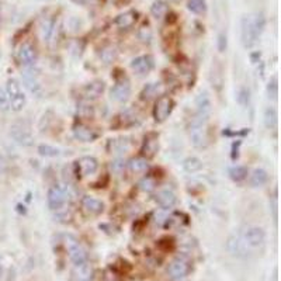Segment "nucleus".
I'll return each mask as SVG.
<instances>
[{
	"label": "nucleus",
	"mask_w": 281,
	"mask_h": 281,
	"mask_svg": "<svg viewBox=\"0 0 281 281\" xmlns=\"http://www.w3.org/2000/svg\"><path fill=\"white\" fill-rule=\"evenodd\" d=\"M38 153L41 155V156H45V158H56V156H59V153L61 151L55 147H51V145H40L38 147Z\"/></svg>",
	"instance_id": "72a5a7b5"
},
{
	"label": "nucleus",
	"mask_w": 281,
	"mask_h": 281,
	"mask_svg": "<svg viewBox=\"0 0 281 281\" xmlns=\"http://www.w3.org/2000/svg\"><path fill=\"white\" fill-rule=\"evenodd\" d=\"M78 176H90L98 169V162L92 156H83L76 162Z\"/></svg>",
	"instance_id": "4468645a"
},
{
	"label": "nucleus",
	"mask_w": 281,
	"mask_h": 281,
	"mask_svg": "<svg viewBox=\"0 0 281 281\" xmlns=\"http://www.w3.org/2000/svg\"><path fill=\"white\" fill-rule=\"evenodd\" d=\"M136 20H138V13L135 12V10H128V12H124L117 16L116 25L118 28L127 30V28H131L136 23Z\"/></svg>",
	"instance_id": "a211bd4d"
},
{
	"label": "nucleus",
	"mask_w": 281,
	"mask_h": 281,
	"mask_svg": "<svg viewBox=\"0 0 281 281\" xmlns=\"http://www.w3.org/2000/svg\"><path fill=\"white\" fill-rule=\"evenodd\" d=\"M74 135L76 139L82 140V142H93V140H96V138H97V134L92 128L86 127L83 124H76L75 125Z\"/></svg>",
	"instance_id": "6ab92c4d"
},
{
	"label": "nucleus",
	"mask_w": 281,
	"mask_h": 281,
	"mask_svg": "<svg viewBox=\"0 0 281 281\" xmlns=\"http://www.w3.org/2000/svg\"><path fill=\"white\" fill-rule=\"evenodd\" d=\"M229 176L233 182H243L248 178V169L244 166H235L229 169Z\"/></svg>",
	"instance_id": "473e14b6"
},
{
	"label": "nucleus",
	"mask_w": 281,
	"mask_h": 281,
	"mask_svg": "<svg viewBox=\"0 0 281 281\" xmlns=\"http://www.w3.org/2000/svg\"><path fill=\"white\" fill-rule=\"evenodd\" d=\"M173 100L169 96H160L153 107V118L156 122H163L173 110Z\"/></svg>",
	"instance_id": "423d86ee"
},
{
	"label": "nucleus",
	"mask_w": 281,
	"mask_h": 281,
	"mask_svg": "<svg viewBox=\"0 0 281 281\" xmlns=\"http://www.w3.org/2000/svg\"><path fill=\"white\" fill-rule=\"evenodd\" d=\"M183 169L187 173H196L202 169V162L196 156H190L183 162Z\"/></svg>",
	"instance_id": "7c9ffc66"
},
{
	"label": "nucleus",
	"mask_w": 281,
	"mask_h": 281,
	"mask_svg": "<svg viewBox=\"0 0 281 281\" xmlns=\"http://www.w3.org/2000/svg\"><path fill=\"white\" fill-rule=\"evenodd\" d=\"M10 135H12V138L21 147H30L32 145V135L30 132V128L23 124V122H16V124H13L12 128H10Z\"/></svg>",
	"instance_id": "0eeeda50"
},
{
	"label": "nucleus",
	"mask_w": 281,
	"mask_h": 281,
	"mask_svg": "<svg viewBox=\"0 0 281 281\" xmlns=\"http://www.w3.org/2000/svg\"><path fill=\"white\" fill-rule=\"evenodd\" d=\"M196 107H197V116L198 118L202 120H207L211 116V111H213V103H211V98L208 96V93H200L198 97L196 98Z\"/></svg>",
	"instance_id": "f8f14e48"
},
{
	"label": "nucleus",
	"mask_w": 281,
	"mask_h": 281,
	"mask_svg": "<svg viewBox=\"0 0 281 281\" xmlns=\"http://www.w3.org/2000/svg\"><path fill=\"white\" fill-rule=\"evenodd\" d=\"M74 281H78V280H74Z\"/></svg>",
	"instance_id": "c03bdc74"
},
{
	"label": "nucleus",
	"mask_w": 281,
	"mask_h": 281,
	"mask_svg": "<svg viewBox=\"0 0 281 281\" xmlns=\"http://www.w3.org/2000/svg\"><path fill=\"white\" fill-rule=\"evenodd\" d=\"M23 82H24L25 87L30 90L34 96L41 97L43 96V85L38 79V75L32 71H25L23 74Z\"/></svg>",
	"instance_id": "ddd939ff"
},
{
	"label": "nucleus",
	"mask_w": 281,
	"mask_h": 281,
	"mask_svg": "<svg viewBox=\"0 0 281 281\" xmlns=\"http://www.w3.org/2000/svg\"><path fill=\"white\" fill-rule=\"evenodd\" d=\"M82 208L87 214L98 215L104 211V204L92 196H85L82 198Z\"/></svg>",
	"instance_id": "f3484780"
},
{
	"label": "nucleus",
	"mask_w": 281,
	"mask_h": 281,
	"mask_svg": "<svg viewBox=\"0 0 281 281\" xmlns=\"http://www.w3.org/2000/svg\"><path fill=\"white\" fill-rule=\"evenodd\" d=\"M267 93H269V97H277V94H278V82H277V76H273V78L270 79L269 85H267Z\"/></svg>",
	"instance_id": "e433bc0d"
},
{
	"label": "nucleus",
	"mask_w": 281,
	"mask_h": 281,
	"mask_svg": "<svg viewBox=\"0 0 281 281\" xmlns=\"http://www.w3.org/2000/svg\"><path fill=\"white\" fill-rule=\"evenodd\" d=\"M242 239L244 240V243L248 244L249 248L255 249V248H260L266 240V233L262 228L259 226H251L246 229V232L243 233Z\"/></svg>",
	"instance_id": "6e6552de"
},
{
	"label": "nucleus",
	"mask_w": 281,
	"mask_h": 281,
	"mask_svg": "<svg viewBox=\"0 0 281 281\" xmlns=\"http://www.w3.org/2000/svg\"><path fill=\"white\" fill-rule=\"evenodd\" d=\"M160 93H162V85L160 83H149L142 90L140 97H142V100H152V98L158 97Z\"/></svg>",
	"instance_id": "a878e982"
},
{
	"label": "nucleus",
	"mask_w": 281,
	"mask_h": 281,
	"mask_svg": "<svg viewBox=\"0 0 281 281\" xmlns=\"http://www.w3.org/2000/svg\"><path fill=\"white\" fill-rule=\"evenodd\" d=\"M17 59H19L21 65L30 66V65H32L34 62L37 61V51L30 43L21 44L19 51H17Z\"/></svg>",
	"instance_id": "9b49d317"
},
{
	"label": "nucleus",
	"mask_w": 281,
	"mask_h": 281,
	"mask_svg": "<svg viewBox=\"0 0 281 281\" xmlns=\"http://www.w3.org/2000/svg\"><path fill=\"white\" fill-rule=\"evenodd\" d=\"M7 100L13 111H21L25 106V94L21 89V85L16 79L7 80Z\"/></svg>",
	"instance_id": "f03ea898"
},
{
	"label": "nucleus",
	"mask_w": 281,
	"mask_h": 281,
	"mask_svg": "<svg viewBox=\"0 0 281 281\" xmlns=\"http://www.w3.org/2000/svg\"><path fill=\"white\" fill-rule=\"evenodd\" d=\"M207 120H202L196 117L191 125H190V139L191 144L196 148H205L207 147Z\"/></svg>",
	"instance_id": "20e7f679"
},
{
	"label": "nucleus",
	"mask_w": 281,
	"mask_h": 281,
	"mask_svg": "<svg viewBox=\"0 0 281 281\" xmlns=\"http://www.w3.org/2000/svg\"><path fill=\"white\" fill-rule=\"evenodd\" d=\"M269 182V173L264 169H256L253 170L251 176V184L253 187H260Z\"/></svg>",
	"instance_id": "bb28decb"
},
{
	"label": "nucleus",
	"mask_w": 281,
	"mask_h": 281,
	"mask_svg": "<svg viewBox=\"0 0 281 281\" xmlns=\"http://www.w3.org/2000/svg\"><path fill=\"white\" fill-rule=\"evenodd\" d=\"M138 186H139V189L142 190V191L151 193V191H153L155 187H156V182H155L152 178H144L140 180Z\"/></svg>",
	"instance_id": "c9c22d12"
},
{
	"label": "nucleus",
	"mask_w": 281,
	"mask_h": 281,
	"mask_svg": "<svg viewBox=\"0 0 281 281\" xmlns=\"http://www.w3.org/2000/svg\"><path fill=\"white\" fill-rule=\"evenodd\" d=\"M138 38H139L142 43H151V40H152V30H151V27L148 24L142 25L139 30H138Z\"/></svg>",
	"instance_id": "f704fd0d"
},
{
	"label": "nucleus",
	"mask_w": 281,
	"mask_h": 281,
	"mask_svg": "<svg viewBox=\"0 0 281 281\" xmlns=\"http://www.w3.org/2000/svg\"><path fill=\"white\" fill-rule=\"evenodd\" d=\"M238 100L240 104H248L249 103V90L248 89H240L239 92Z\"/></svg>",
	"instance_id": "58836bf2"
},
{
	"label": "nucleus",
	"mask_w": 281,
	"mask_h": 281,
	"mask_svg": "<svg viewBox=\"0 0 281 281\" xmlns=\"http://www.w3.org/2000/svg\"><path fill=\"white\" fill-rule=\"evenodd\" d=\"M49 209L52 211H59L67 201L66 190L62 189L59 186H52L48 190V196H47Z\"/></svg>",
	"instance_id": "39448f33"
},
{
	"label": "nucleus",
	"mask_w": 281,
	"mask_h": 281,
	"mask_svg": "<svg viewBox=\"0 0 281 281\" xmlns=\"http://www.w3.org/2000/svg\"><path fill=\"white\" fill-rule=\"evenodd\" d=\"M226 36L225 34H221L220 37H218V49H220V52H224L226 49Z\"/></svg>",
	"instance_id": "ea45409f"
},
{
	"label": "nucleus",
	"mask_w": 281,
	"mask_h": 281,
	"mask_svg": "<svg viewBox=\"0 0 281 281\" xmlns=\"http://www.w3.org/2000/svg\"><path fill=\"white\" fill-rule=\"evenodd\" d=\"M131 96V86L129 83L125 80L122 82H117L116 85L111 87L110 90V97L111 100H114L117 103H125L127 100Z\"/></svg>",
	"instance_id": "9d476101"
},
{
	"label": "nucleus",
	"mask_w": 281,
	"mask_h": 281,
	"mask_svg": "<svg viewBox=\"0 0 281 281\" xmlns=\"http://www.w3.org/2000/svg\"><path fill=\"white\" fill-rule=\"evenodd\" d=\"M187 9L194 14H202L207 10V2L205 0H189Z\"/></svg>",
	"instance_id": "2f4dec72"
},
{
	"label": "nucleus",
	"mask_w": 281,
	"mask_h": 281,
	"mask_svg": "<svg viewBox=\"0 0 281 281\" xmlns=\"http://www.w3.org/2000/svg\"><path fill=\"white\" fill-rule=\"evenodd\" d=\"M54 28H55V20L51 19V17H45L41 20V24H40V36L43 38L44 43H48L52 34H54Z\"/></svg>",
	"instance_id": "412c9836"
},
{
	"label": "nucleus",
	"mask_w": 281,
	"mask_h": 281,
	"mask_svg": "<svg viewBox=\"0 0 281 281\" xmlns=\"http://www.w3.org/2000/svg\"><path fill=\"white\" fill-rule=\"evenodd\" d=\"M128 169L132 173H142L149 169V163L145 158H134L128 162Z\"/></svg>",
	"instance_id": "c85d7f7f"
},
{
	"label": "nucleus",
	"mask_w": 281,
	"mask_h": 281,
	"mask_svg": "<svg viewBox=\"0 0 281 281\" xmlns=\"http://www.w3.org/2000/svg\"><path fill=\"white\" fill-rule=\"evenodd\" d=\"M158 151V135L156 134H149L145 138V142H144V147H142V153L147 156V158H151Z\"/></svg>",
	"instance_id": "5701e85b"
},
{
	"label": "nucleus",
	"mask_w": 281,
	"mask_h": 281,
	"mask_svg": "<svg viewBox=\"0 0 281 281\" xmlns=\"http://www.w3.org/2000/svg\"><path fill=\"white\" fill-rule=\"evenodd\" d=\"M189 271L190 264L186 259H183V257H178V259L171 260L169 267H167V274L170 275V278H173V280L184 278L186 275L189 274Z\"/></svg>",
	"instance_id": "1a4fd4ad"
},
{
	"label": "nucleus",
	"mask_w": 281,
	"mask_h": 281,
	"mask_svg": "<svg viewBox=\"0 0 281 281\" xmlns=\"http://www.w3.org/2000/svg\"><path fill=\"white\" fill-rule=\"evenodd\" d=\"M278 122V114L274 107H267L264 110V125L269 129H274Z\"/></svg>",
	"instance_id": "cd10ccee"
},
{
	"label": "nucleus",
	"mask_w": 281,
	"mask_h": 281,
	"mask_svg": "<svg viewBox=\"0 0 281 281\" xmlns=\"http://www.w3.org/2000/svg\"><path fill=\"white\" fill-rule=\"evenodd\" d=\"M104 92V82L101 80H94L92 83L86 85L85 90V96L87 98H97L98 96H101V93Z\"/></svg>",
	"instance_id": "b1692460"
},
{
	"label": "nucleus",
	"mask_w": 281,
	"mask_h": 281,
	"mask_svg": "<svg viewBox=\"0 0 281 281\" xmlns=\"http://www.w3.org/2000/svg\"><path fill=\"white\" fill-rule=\"evenodd\" d=\"M93 275V269L89 263L80 264V266H75L74 270V280L78 281H90Z\"/></svg>",
	"instance_id": "4be33fe9"
},
{
	"label": "nucleus",
	"mask_w": 281,
	"mask_h": 281,
	"mask_svg": "<svg viewBox=\"0 0 281 281\" xmlns=\"http://www.w3.org/2000/svg\"><path fill=\"white\" fill-rule=\"evenodd\" d=\"M153 67V59L152 56L149 55H142L135 58L131 62V69L139 75H145L148 74L151 69Z\"/></svg>",
	"instance_id": "dca6fc26"
},
{
	"label": "nucleus",
	"mask_w": 281,
	"mask_h": 281,
	"mask_svg": "<svg viewBox=\"0 0 281 281\" xmlns=\"http://www.w3.org/2000/svg\"><path fill=\"white\" fill-rule=\"evenodd\" d=\"M74 2L75 3H78V5H85L87 0H74Z\"/></svg>",
	"instance_id": "a19ab883"
},
{
	"label": "nucleus",
	"mask_w": 281,
	"mask_h": 281,
	"mask_svg": "<svg viewBox=\"0 0 281 281\" xmlns=\"http://www.w3.org/2000/svg\"><path fill=\"white\" fill-rule=\"evenodd\" d=\"M264 24L266 21L262 14H248L242 19L240 37H242V44L244 48H252L256 45L257 40L264 28Z\"/></svg>",
	"instance_id": "f257e3e1"
},
{
	"label": "nucleus",
	"mask_w": 281,
	"mask_h": 281,
	"mask_svg": "<svg viewBox=\"0 0 281 281\" xmlns=\"http://www.w3.org/2000/svg\"><path fill=\"white\" fill-rule=\"evenodd\" d=\"M156 202L159 204L160 207L163 208V209H169V208L174 207V204L178 201V198H176V194L170 191V190H162L159 191L158 194H156Z\"/></svg>",
	"instance_id": "aec40b11"
},
{
	"label": "nucleus",
	"mask_w": 281,
	"mask_h": 281,
	"mask_svg": "<svg viewBox=\"0 0 281 281\" xmlns=\"http://www.w3.org/2000/svg\"><path fill=\"white\" fill-rule=\"evenodd\" d=\"M0 273H2V266H0Z\"/></svg>",
	"instance_id": "37998d69"
},
{
	"label": "nucleus",
	"mask_w": 281,
	"mask_h": 281,
	"mask_svg": "<svg viewBox=\"0 0 281 281\" xmlns=\"http://www.w3.org/2000/svg\"><path fill=\"white\" fill-rule=\"evenodd\" d=\"M9 109H10V104H9V100H7L6 93L0 89V111L5 113V111H7Z\"/></svg>",
	"instance_id": "4c0bfd02"
},
{
	"label": "nucleus",
	"mask_w": 281,
	"mask_h": 281,
	"mask_svg": "<svg viewBox=\"0 0 281 281\" xmlns=\"http://www.w3.org/2000/svg\"><path fill=\"white\" fill-rule=\"evenodd\" d=\"M228 251L232 253L233 256L246 257L249 256V246L244 243V240L240 236H232L228 240Z\"/></svg>",
	"instance_id": "2eb2a0df"
},
{
	"label": "nucleus",
	"mask_w": 281,
	"mask_h": 281,
	"mask_svg": "<svg viewBox=\"0 0 281 281\" xmlns=\"http://www.w3.org/2000/svg\"><path fill=\"white\" fill-rule=\"evenodd\" d=\"M167 12H169V6H167V3H166L165 0H155L152 3V6H151V14L156 20L163 19L167 14Z\"/></svg>",
	"instance_id": "393cba45"
},
{
	"label": "nucleus",
	"mask_w": 281,
	"mask_h": 281,
	"mask_svg": "<svg viewBox=\"0 0 281 281\" xmlns=\"http://www.w3.org/2000/svg\"><path fill=\"white\" fill-rule=\"evenodd\" d=\"M63 244L69 252V257L74 263L75 266H80L87 263V255L86 251L82 248V244L79 243V240L75 238L74 235H63Z\"/></svg>",
	"instance_id": "7ed1b4c3"
},
{
	"label": "nucleus",
	"mask_w": 281,
	"mask_h": 281,
	"mask_svg": "<svg viewBox=\"0 0 281 281\" xmlns=\"http://www.w3.org/2000/svg\"><path fill=\"white\" fill-rule=\"evenodd\" d=\"M170 2H173V3H179V2H182V0H170Z\"/></svg>",
	"instance_id": "79ce46f5"
},
{
	"label": "nucleus",
	"mask_w": 281,
	"mask_h": 281,
	"mask_svg": "<svg viewBox=\"0 0 281 281\" xmlns=\"http://www.w3.org/2000/svg\"><path fill=\"white\" fill-rule=\"evenodd\" d=\"M117 58V48L114 45H106L104 48H101L100 51V59L106 63V65H109L111 62L116 61Z\"/></svg>",
	"instance_id": "c756f323"
}]
</instances>
